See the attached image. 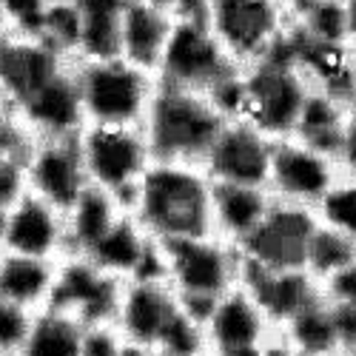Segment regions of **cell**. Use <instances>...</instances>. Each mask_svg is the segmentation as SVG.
Segmentation results:
<instances>
[{"instance_id": "obj_1", "label": "cell", "mask_w": 356, "mask_h": 356, "mask_svg": "<svg viewBox=\"0 0 356 356\" xmlns=\"http://www.w3.org/2000/svg\"><path fill=\"white\" fill-rule=\"evenodd\" d=\"M214 180L202 165L154 160L134 191L129 211L160 243L214 234L211 228Z\"/></svg>"}, {"instance_id": "obj_2", "label": "cell", "mask_w": 356, "mask_h": 356, "mask_svg": "<svg viewBox=\"0 0 356 356\" xmlns=\"http://www.w3.org/2000/svg\"><path fill=\"white\" fill-rule=\"evenodd\" d=\"M165 282L180 296V305L205 322L222 293L243 282V254L217 234L163 243Z\"/></svg>"}, {"instance_id": "obj_3", "label": "cell", "mask_w": 356, "mask_h": 356, "mask_svg": "<svg viewBox=\"0 0 356 356\" xmlns=\"http://www.w3.org/2000/svg\"><path fill=\"white\" fill-rule=\"evenodd\" d=\"M222 126L225 117L205 95L165 83L157 86L154 103L143 123L154 160L188 165H202Z\"/></svg>"}, {"instance_id": "obj_4", "label": "cell", "mask_w": 356, "mask_h": 356, "mask_svg": "<svg viewBox=\"0 0 356 356\" xmlns=\"http://www.w3.org/2000/svg\"><path fill=\"white\" fill-rule=\"evenodd\" d=\"M243 86L240 120H248L271 140H285L296 131L302 108L314 92L305 72L293 63L288 35L265 60L243 69Z\"/></svg>"}, {"instance_id": "obj_5", "label": "cell", "mask_w": 356, "mask_h": 356, "mask_svg": "<svg viewBox=\"0 0 356 356\" xmlns=\"http://www.w3.org/2000/svg\"><path fill=\"white\" fill-rule=\"evenodd\" d=\"M86 126H143L157 95V74L123 57L74 60Z\"/></svg>"}, {"instance_id": "obj_6", "label": "cell", "mask_w": 356, "mask_h": 356, "mask_svg": "<svg viewBox=\"0 0 356 356\" xmlns=\"http://www.w3.org/2000/svg\"><path fill=\"white\" fill-rule=\"evenodd\" d=\"M80 152L88 186L117 197L126 209L140 188L154 154L143 126H86L80 134Z\"/></svg>"}, {"instance_id": "obj_7", "label": "cell", "mask_w": 356, "mask_h": 356, "mask_svg": "<svg viewBox=\"0 0 356 356\" xmlns=\"http://www.w3.org/2000/svg\"><path fill=\"white\" fill-rule=\"evenodd\" d=\"M205 23L231 60L248 69L280 46L291 15L282 0H205Z\"/></svg>"}, {"instance_id": "obj_8", "label": "cell", "mask_w": 356, "mask_h": 356, "mask_svg": "<svg viewBox=\"0 0 356 356\" xmlns=\"http://www.w3.org/2000/svg\"><path fill=\"white\" fill-rule=\"evenodd\" d=\"M234 72H240V66L225 54L205 17H174L171 38L157 69L160 83L211 95Z\"/></svg>"}, {"instance_id": "obj_9", "label": "cell", "mask_w": 356, "mask_h": 356, "mask_svg": "<svg viewBox=\"0 0 356 356\" xmlns=\"http://www.w3.org/2000/svg\"><path fill=\"white\" fill-rule=\"evenodd\" d=\"M339 177L342 168L337 157L322 148H314L300 137H285L274 143L268 168V191L274 200L316 211V205L337 186Z\"/></svg>"}, {"instance_id": "obj_10", "label": "cell", "mask_w": 356, "mask_h": 356, "mask_svg": "<svg viewBox=\"0 0 356 356\" xmlns=\"http://www.w3.org/2000/svg\"><path fill=\"white\" fill-rule=\"evenodd\" d=\"M316 214L302 205L274 200L271 211L257 225V231L240 245L243 265L248 268H305L308 245L316 231Z\"/></svg>"}, {"instance_id": "obj_11", "label": "cell", "mask_w": 356, "mask_h": 356, "mask_svg": "<svg viewBox=\"0 0 356 356\" xmlns=\"http://www.w3.org/2000/svg\"><path fill=\"white\" fill-rule=\"evenodd\" d=\"M274 143L268 134H262L248 120H225L214 145L202 160L205 174L214 183L228 186H262L268 188V168Z\"/></svg>"}, {"instance_id": "obj_12", "label": "cell", "mask_w": 356, "mask_h": 356, "mask_svg": "<svg viewBox=\"0 0 356 356\" xmlns=\"http://www.w3.org/2000/svg\"><path fill=\"white\" fill-rule=\"evenodd\" d=\"M120 280L100 271L86 257H66L57 265V282L51 293V308L80 319L86 328L111 325L123 293Z\"/></svg>"}, {"instance_id": "obj_13", "label": "cell", "mask_w": 356, "mask_h": 356, "mask_svg": "<svg viewBox=\"0 0 356 356\" xmlns=\"http://www.w3.org/2000/svg\"><path fill=\"white\" fill-rule=\"evenodd\" d=\"M0 251L49 262L66 259L69 240L63 211L26 191L0 220Z\"/></svg>"}, {"instance_id": "obj_14", "label": "cell", "mask_w": 356, "mask_h": 356, "mask_svg": "<svg viewBox=\"0 0 356 356\" xmlns=\"http://www.w3.org/2000/svg\"><path fill=\"white\" fill-rule=\"evenodd\" d=\"M23 168H26V188L60 211H66L88 188L77 137L35 140V145L29 148V154L23 160Z\"/></svg>"}, {"instance_id": "obj_15", "label": "cell", "mask_w": 356, "mask_h": 356, "mask_svg": "<svg viewBox=\"0 0 356 356\" xmlns=\"http://www.w3.org/2000/svg\"><path fill=\"white\" fill-rule=\"evenodd\" d=\"M180 308V296L165 280H131L123 285L111 325L129 345L157 350Z\"/></svg>"}, {"instance_id": "obj_16", "label": "cell", "mask_w": 356, "mask_h": 356, "mask_svg": "<svg viewBox=\"0 0 356 356\" xmlns=\"http://www.w3.org/2000/svg\"><path fill=\"white\" fill-rule=\"evenodd\" d=\"M74 60L63 57L40 38L0 35V88L17 108L57 74H63Z\"/></svg>"}, {"instance_id": "obj_17", "label": "cell", "mask_w": 356, "mask_h": 356, "mask_svg": "<svg viewBox=\"0 0 356 356\" xmlns=\"http://www.w3.org/2000/svg\"><path fill=\"white\" fill-rule=\"evenodd\" d=\"M202 325L205 339H209V356L240 348H265L277 339L274 325L243 288V282L220 296Z\"/></svg>"}, {"instance_id": "obj_18", "label": "cell", "mask_w": 356, "mask_h": 356, "mask_svg": "<svg viewBox=\"0 0 356 356\" xmlns=\"http://www.w3.org/2000/svg\"><path fill=\"white\" fill-rule=\"evenodd\" d=\"M15 114L20 123L35 134V140L43 137H77L86 129V114L80 88L74 80V63L57 74L51 83H46L40 92H35L29 100H23Z\"/></svg>"}, {"instance_id": "obj_19", "label": "cell", "mask_w": 356, "mask_h": 356, "mask_svg": "<svg viewBox=\"0 0 356 356\" xmlns=\"http://www.w3.org/2000/svg\"><path fill=\"white\" fill-rule=\"evenodd\" d=\"M243 288L254 296V302L268 316L274 331H280L282 325H288L296 314H302L322 296V285L305 268L268 271L243 265Z\"/></svg>"}, {"instance_id": "obj_20", "label": "cell", "mask_w": 356, "mask_h": 356, "mask_svg": "<svg viewBox=\"0 0 356 356\" xmlns=\"http://www.w3.org/2000/svg\"><path fill=\"white\" fill-rule=\"evenodd\" d=\"M274 197L262 186H228L214 183L211 197V228L220 240L240 248L257 225L271 211Z\"/></svg>"}, {"instance_id": "obj_21", "label": "cell", "mask_w": 356, "mask_h": 356, "mask_svg": "<svg viewBox=\"0 0 356 356\" xmlns=\"http://www.w3.org/2000/svg\"><path fill=\"white\" fill-rule=\"evenodd\" d=\"M171 29H174L171 12L145 3V0H131L120 26V57L157 74Z\"/></svg>"}, {"instance_id": "obj_22", "label": "cell", "mask_w": 356, "mask_h": 356, "mask_svg": "<svg viewBox=\"0 0 356 356\" xmlns=\"http://www.w3.org/2000/svg\"><path fill=\"white\" fill-rule=\"evenodd\" d=\"M57 265L60 262L0 251V300L32 314L49 308L57 282Z\"/></svg>"}, {"instance_id": "obj_23", "label": "cell", "mask_w": 356, "mask_h": 356, "mask_svg": "<svg viewBox=\"0 0 356 356\" xmlns=\"http://www.w3.org/2000/svg\"><path fill=\"white\" fill-rule=\"evenodd\" d=\"M277 339L285 342L296 356H342L345 350L342 319L325 296L282 325Z\"/></svg>"}, {"instance_id": "obj_24", "label": "cell", "mask_w": 356, "mask_h": 356, "mask_svg": "<svg viewBox=\"0 0 356 356\" xmlns=\"http://www.w3.org/2000/svg\"><path fill=\"white\" fill-rule=\"evenodd\" d=\"M129 209L126 205L106 194L103 188L88 186L69 209L63 211L66 217V240H69V257H83L95 248L100 236L120 220Z\"/></svg>"}, {"instance_id": "obj_25", "label": "cell", "mask_w": 356, "mask_h": 356, "mask_svg": "<svg viewBox=\"0 0 356 356\" xmlns=\"http://www.w3.org/2000/svg\"><path fill=\"white\" fill-rule=\"evenodd\" d=\"M80 15L77 60L120 57V26L131 0H72Z\"/></svg>"}, {"instance_id": "obj_26", "label": "cell", "mask_w": 356, "mask_h": 356, "mask_svg": "<svg viewBox=\"0 0 356 356\" xmlns=\"http://www.w3.org/2000/svg\"><path fill=\"white\" fill-rule=\"evenodd\" d=\"M86 339V325L57 308L35 314L29 337L17 356H80Z\"/></svg>"}, {"instance_id": "obj_27", "label": "cell", "mask_w": 356, "mask_h": 356, "mask_svg": "<svg viewBox=\"0 0 356 356\" xmlns=\"http://www.w3.org/2000/svg\"><path fill=\"white\" fill-rule=\"evenodd\" d=\"M350 106L353 103L337 100V97L314 88L305 108H302L300 123H296V131L291 137H300V140L311 143L314 148H322V152L337 157V145H339L342 126H345V117H348Z\"/></svg>"}, {"instance_id": "obj_28", "label": "cell", "mask_w": 356, "mask_h": 356, "mask_svg": "<svg viewBox=\"0 0 356 356\" xmlns=\"http://www.w3.org/2000/svg\"><path fill=\"white\" fill-rule=\"evenodd\" d=\"M353 259H356V243L350 240V236L316 222V231H314L311 245H308L305 271L322 285L331 277H337L342 268H348Z\"/></svg>"}, {"instance_id": "obj_29", "label": "cell", "mask_w": 356, "mask_h": 356, "mask_svg": "<svg viewBox=\"0 0 356 356\" xmlns=\"http://www.w3.org/2000/svg\"><path fill=\"white\" fill-rule=\"evenodd\" d=\"M316 220L356 243V177L342 174L337 186L316 205Z\"/></svg>"}, {"instance_id": "obj_30", "label": "cell", "mask_w": 356, "mask_h": 356, "mask_svg": "<svg viewBox=\"0 0 356 356\" xmlns=\"http://www.w3.org/2000/svg\"><path fill=\"white\" fill-rule=\"evenodd\" d=\"M40 40H46L51 49H57L69 60H77V49H80V15L74 9L72 0H54L43 29H40Z\"/></svg>"}, {"instance_id": "obj_31", "label": "cell", "mask_w": 356, "mask_h": 356, "mask_svg": "<svg viewBox=\"0 0 356 356\" xmlns=\"http://www.w3.org/2000/svg\"><path fill=\"white\" fill-rule=\"evenodd\" d=\"M157 356H209V339H205V325L180 308L171 328L165 331L163 342L154 350Z\"/></svg>"}, {"instance_id": "obj_32", "label": "cell", "mask_w": 356, "mask_h": 356, "mask_svg": "<svg viewBox=\"0 0 356 356\" xmlns=\"http://www.w3.org/2000/svg\"><path fill=\"white\" fill-rule=\"evenodd\" d=\"M54 0H0L3 6V35H20V38H40L43 20L49 15Z\"/></svg>"}, {"instance_id": "obj_33", "label": "cell", "mask_w": 356, "mask_h": 356, "mask_svg": "<svg viewBox=\"0 0 356 356\" xmlns=\"http://www.w3.org/2000/svg\"><path fill=\"white\" fill-rule=\"evenodd\" d=\"M32 319H35L32 311H23L12 302L0 300V356L20 353V348L29 337V328H32Z\"/></svg>"}, {"instance_id": "obj_34", "label": "cell", "mask_w": 356, "mask_h": 356, "mask_svg": "<svg viewBox=\"0 0 356 356\" xmlns=\"http://www.w3.org/2000/svg\"><path fill=\"white\" fill-rule=\"evenodd\" d=\"M26 168L23 160L9 157L0 152V220L12 209V205L26 194Z\"/></svg>"}, {"instance_id": "obj_35", "label": "cell", "mask_w": 356, "mask_h": 356, "mask_svg": "<svg viewBox=\"0 0 356 356\" xmlns=\"http://www.w3.org/2000/svg\"><path fill=\"white\" fill-rule=\"evenodd\" d=\"M322 296L337 311L356 316V259L348 265V268H342L337 277L322 282Z\"/></svg>"}, {"instance_id": "obj_36", "label": "cell", "mask_w": 356, "mask_h": 356, "mask_svg": "<svg viewBox=\"0 0 356 356\" xmlns=\"http://www.w3.org/2000/svg\"><path fill=\"white\" fill-rule=\"evenodd\" d=\"M126 350L129 342L114 325H92V328H86L80 356H126Z\"/></svg>"}, {"instance_id": "obj_37", "label": "cell", "mask_w": 356, "mask_h": 356, "mask_svg": "<svg viewBox=\"0 0 356 356\" xmlns=\"http://www.w3.org/2000/svg\"><path fill=\"white\" fill-rule=\"evenodd\" d=\"M337 163H339L342 174L356 177V103L348 108V117H345L342 137L337 145Z\"/></svg>"}, {"instance_id": "obj_38", "label": "cell", "mask_w": 356, "mask_h": 356, "mask_svg": "<svg viewBox=\"0 0 356 356\" xmlns=\"http://www.w3.org/2000/svg\"><path fill=\"white\" fill-rule=\"evenodd\" d=\"M345 6V38H348V49L356 54V0H342Z\"/></svg>"}, {"instance_id": "obj_39", "label": "cell", "mask_w": 356, "mask_h": 356, "mask_svg": "<svg viewBox=\"0 0 356 356\" xmlns=\"http://www.w3.org/2000/svg\"><path fill=\"white\" fill-rule=\"evenodd\" d=\"M322 3H331V0H282V6L288 9V15H291V17L302 15V12L314 9V6H322Z\"/></svg>"}, {"instance_id": "obj_40", "label": "cell", "mask_w": 356, "mask_h": 356, "mask_svg": "<svg viewBox=\"0 0 356 356\" xmlns=\"http://www.w3.org/2000/svg\"><path fill=\"white\" fill-rule=\"evenodd\" d=\"M15 117V106H12V100L6 97V92L0 88V129H3L9 120Z\"/></svg>"}, {"instance_id": "obj_41", "label": "cell", "mask_w": 356, "mask_h": 356, "mask_svg": "<svg viewBox=\"0 0 356 356\" xmlns=\"http://www.w3.org/2000/svg\"><path fill=\"white\" fill-rule=\"evenodd\" d=\"M265 348H240V350H225V353H211V356H265Z\"/></svg>"}, {"instance_id": "obj_42", "label": "cell", "mask_w": 356, "mask_h": 356, "mask_svg": "<svg viewBox=\"0 0 356 356\" xmlns=\"http://www.w3.org/2000/svg\"><path fill=\"white\" fill-rule=\"evenodd\" d=\"M126 356H157V353H154V350H145V348H134V345H129Z\"/></svg>"}, {"instance_id": "obj_43", "label": "cell", "mask_w": 356, "mask_h": 356, "mask_svg": "<svg viewBox=\"0 0 356 356\" xmlns=\"http://www.w3.org/2000/svg\"><path fill=\"white\" fill-rule=\"evenodd\" d=\"M342 356H356V334L348 339V345H345V350H342Z\"/></svg>"}, {"instance_id": "obj_44", "label": "cell", "mask_w": 356, "mask_h": 356, "mask_svg": "<svg viewBox=\"0 0 356 356\" xmlns=\"http://www.w3.org/2000/svg\"><path fill=\"white\" fill-rule=\"evenodd\" d=\"M6 32V26H3V6H0V35Z\"/></svg>"}]
</instances>
